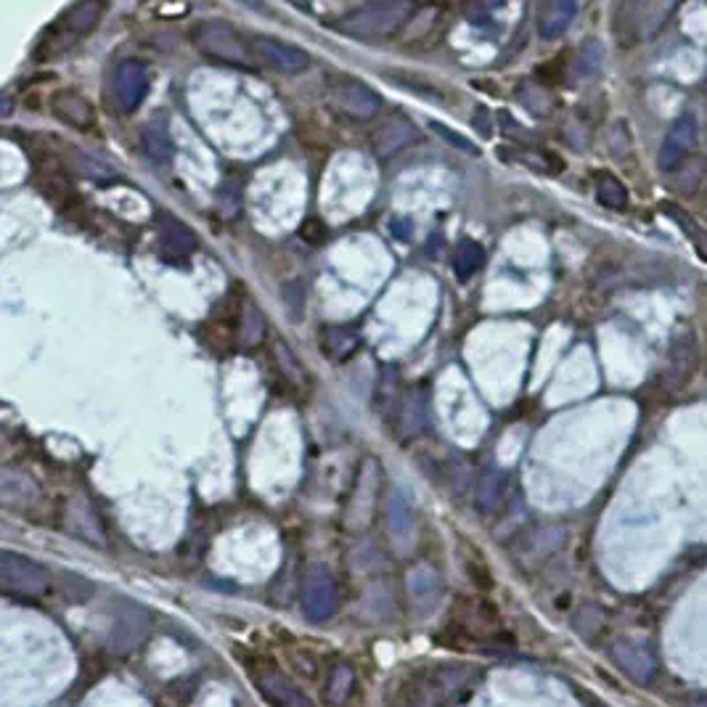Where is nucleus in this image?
Segmentation results:
<instances>
[{"label": "nucleus", "instance_id": "f257e3e1", "mask_svg": "<svg viewBox=\"0 0 707 707\" xmlns=\"http://www.w3.org/2000/svg\"><path fill=\"white\" fill-rule=\"evenodd\" d=\"M414 3H403V0H387V3H369L345 14L339 19L337 30L347 38L358 40H377L387 38L392 32H398L400 27H406L414 16Z\"/></svg>", "mask_w": 707, "mask_h": 707}, {"label": "nucleus", "instance_id": "f03ea898", "mask_svg": "<svg viewBox=\"0 0 707 707\" xmlns=\"http://www.w3.org/2000/svg\"><path fill=\"white\" fill-rule=\"evenodd\" d=\"M149 625L151 615L146 607L122 599V602H117V607H114L112 612V625H109V631H106L104 636V647L109 649V652H117V655L130 652V649H136L138 644L146 639Z\"/></svg>", "mask_w": 707, "mask_h": 707}, {"label": "nucleus", "instance_id": "7ed1b4c3", "mask_svg": "<svg viewBox=\"0 0 707 707\" xmlns=\"http://www.w3.org/2000/svg\"><path fill=\"white\" fill-rule=\"evenodd\" d=\"M0 586L8 594L40 596L51 586V575L38 562L14 554V551H3L0 554Z\"/></svg>", "mask_w": 707, "mask_h": 707}, {"label": "nucleus", "instance_id": "20e7f679", "mask_svg": "<svg viewBox=\"0 0 707 707\" xmlns=\"http://www.w3.org/2000/svg\"><path fill=\"white\" fill-rule=\"evenodd\" d=\"M194 46L202 53H207L210 59L226 61V64H249L247 43L241 40L236 30H231L223 22H202L196 24L191 32Z\"/></svg>", "mask_w": 707, "mask_h": 707}, {"label": "nucleus", "instance_id": "39448f33", "mask_svg": "<svg viewBox=\"0 0 707 707\" xmlns=\"http://www.w3.org/2000/svg\"><path fill=\"white\" fill-rule=\"evenodd\" d=\"M329 101L337 112L353 117V120H374L382 112V96L363 80H337L331 85Z\"/></svg>", "mask_w": 707, "mask_h": 707}, {"label": "nucleus", "instance_id": "423d86ee", "mask_svg": "<svg viewBox=\"0 0 707 707\" xmlns=\"http://www.w3.org/2000/svg\"><path fill=\"white\" fill-rule=\"evenodd\" d=\"M610 660L636 684H649L657 676V657L649 644L633 639H617L610 644Z\"/></svg>", "mask_w": 707, "mask_h": 707}, {"label": "nucleus", "instance_id": "0eeeda50", "mask_svg": "<svg viewBox=\"0 0 707 707\" xmlns=\"http://www.w3.org/2000/svg\"><path fill=\"white\" fill-rule=\"evenodd\" d=\"M337 610V588L326 567H313L302 583V612L310 620H326Z\"/></svg>", "mask_w": 707, "mask_h": 707}, {"label": "nucleus", "instance_id": "6e6552de", "mask_svg": "<svg viewBox=\"0 0 707 707\" xmlns=\"http://www.w3.org/2000/svg\"><path fill=\"white\" fill-rule=\"evenodd\" d=\"M252 53L281 75H300L310 67V56L302 48H294L284 40L268 38V35L252 40Z\"/></svg>", "mask_w": 707, "mask_h": 707}, {"label": "nucleus", "instance_id": "1a4fd4ad", "mask_svg": "<svg viewBox=\"0 0 707 707\" xmlns=\"http://www.w3.org/2000/svg\"><path fill=\"white\" fill-rule=\"evenodd\" d=\"M697 133H700L697 117H694V114H681V117L670 125L668 136H665V141H662L660 157H657L660 170H665V173L676 170V167L686 159V154L694 149Z\"/></svg>", "mask_w": 707, "mask_h": 707}, {"label": "nucleus", "instance_id": "9d476101", "mask_svg": "<svg viewBox=\"0 0 707 707\" xmlns=\"http://www.w3.org/2000/svg\"><path fill=\"white\" fill-rule=\"evenodd\" d=\"M395 427L400 440H414L429 427V395L424 387H411L403 392L395 408Z\"/></svg>", "mask_w": 707, "mask_h": 707}, {"label": "nucleus", "instance_id": "9b49d317", "mask_svg": "<svg viewBox=\"0 0 707 707\" xmlns=\"http://www.w3.org/2000/svg\"><path fill=\"white\" fill-rule=\"evenodd\" d=\"M419 138H422V130L416 128L414 122L403 117V114H395L390 120H384L382 128L371 136V149H374L379 159H390L398 151L414 146Z\"/></svg>", "mask_w": 707, "mask_h": 707}, {"label": "nucleus", "instance_id": "f8f14e48", "mask_svg": "<svg viewBox=\"0 0 707 707\" xmlns=\"http://www.w3.org/2000/svg\"><path fill=\"white\" fill-rule=\"evenodd\" d=\"M112 91L114 98H117V104H120L125 112H133L143 101L146 91H149V75H146V69H143L138 61H122L120 67L114 69Z\"/></svg>", "mask_w": 707, "mask_h": 707}, {"label": "nucleus", "instance_id": "ddd939ff", "mask_svg": "<svg viewBox=\"0 0 707 707\" xmlns=\"http://www.w3.org/2000/svg\"><path fill=\"white\" fill-rule=\"evenodd\" d=\"M257 692L263 694L271 707H310L308 694L302 692L292 678L281 676V673H260Z\"/></svg>", "mask_w": 707, "mask_h": 707}, {"label": "nucleus", "instance_id": "4468645a", "mask_svg": "<svg viewBox=\"0 0 707 707\" xmlns=\"http://www.w3.org/2000/svg\"><path fill=\"white\" fill-rule=\"evenodd\" d=\"M157 234L159 241H162V249L165 255L178 257V260H186L196 249V236L183 220L173 218L170 212H159L157 215Z\"/></svg>", "mask_w": 707, "mask_h": 707}, {"label": "nucleus", "instance_id": "2eb2a0df", "mask_svg": "<svg viewBox=\"0 0 707 707\" xmlns=\"http://www.w3.org/2000/svg\"><path fill=\"white\" fill-rule=\"evenodd\" d=\"M408 596L414 602L416 612H429L435 610L440 596H443V583H440V575H437L432 567H416V570L408 572Z\"/></svg>", "mask_w": 707, "mask_h": 707}, {"label": "nucleus", "instance_id": "dca6fc26", "mask_svg": "<svg viewBox=\"0 0 707 707\" xmlns=\"http://www.w3.org/2000/svg\"><path fill=\"white\" fill-rule=\"evenodd\" d=\"M361 342V331L355 329V326L331 324L324 326V331H321V350H324V355L331 363L347 361L361 347Z\"/></svg>", "mask_w": 707, "mask_h": 707}, {"label": "nucleus", "instance_id": "f3484780", "mask_svg": "<svg viewBox=\"0 0 707 707\" xmlns=\"http://www.w3.org/2000/svg\"><path fill=\"white\" fill-rule=\"evenodd\" d=\"M509 493V472L498 467H488L482 469L480 480H477V488H474V504L480 512H496L501 501Z\"/></svg>", "mask_w": 707, "mask_h": 707}, {"label": "nucleus", "instance_id": "a211bd4d", "mask_svg": "<svg viewBox=\"0 0 707 707\" xmlns=\"http://www.w3.org/2000/svg\"><path fill=\"white\" fill-rule=\"evenodd\" d=\"M578 16V3L572 0H554L549 6L543 8V14L538 16V35L543 40H557L562 38L575 22Z\"/></svg>", "mask_w": 707, "mask_h": 707}, {"label": "nucleus", "instance_id": "6ab92c4d", "mask_svg": "<svg viewBox=\"0 0 707 707\" xmlns=\"http://www.w3.org/2000/svg\"><path fill=\"white\" fill-rule=\"evenodd\" d=\"M384 514H387V527H390V535L395 541H408L414 535V509L398 488H390L387 493Z\"/></svg>", "mask_w": 707, "mask_h": 707}, {"label": "nucleus", "instance_id": "aec40b11", "mask_svg": "<svg viewBox=\"0 0 707 707\" xmlns=\"http://www.w3.org/2000/svg\"><path fill=\"white\" fill-rule=\"evenodd\" d=\"M53 114L67 125L85 130L93 125V106L88 104V98H83L75 91H61L53 96Z\"/></svg>", "mask_w": 707, "mask_h": 707}, {"label": "nucleus", "instance_id": "412c9836", "mask_svg": "<svg viewBox=\"0 0 707 707\" xmlns=\"http://www.w3.org/2000/svg\"><path fill=\"white\" fill-rule=\"evenodd\" d=\"M38 496V488L35 482L22 472H14V469H6L3 477H0V501L6 506H24L30 504L32 498Z\"/></svg>", "mask_w": 707, "mask_h": 707}, {"label": "nucleus", "instance_id": "4be33fe9", "mask_svg": "<svg viewBox=\"0 0 707 707\" xmlns=\"http://www.w3.org/2000/svg\"><path fill=\"white\" fill-rule=\"evenodd\" d=\"M482 263H485V249L482 244H477L474 239H461L456 244V252H453V268H456V276L461 281L472 279L474 273L480 271Z\"/></svg>", "mask_w": 707, "mask_h": 707}, {"label": "nucleus", "instance_id": "5701e85b", "mask_svg": "<svg viewBox=\"0 0 707 707\" xmlns=\"http://www.w3.org/2000/svg\"><path fill=\"white\" fill-rule=\"evenodd\" d=\"M98 19H101V6L93 3V0L75 3V6L67 8V14L61 16L64 27L69 32H75V35H88L91 30H96Z\"/></svg>", "mask_w": 707, "mask_h": 707}, {"label": "nucleus", "instance_id": "b1692460", "mask_svg": "<svg viewBox=\"0 0 707 707\" xmlns=\"http://www.w3.org/2000/svg\"><path fill=\"white\" fill-rule=\"evenodd\" d=\"M353 686H355L353 668H350L347 662H339V665L331 668L329 678H326V702H329L331 707L345 705L347 697L353 694Z\"/></svg>", "mask_w": 707, "mask_h": 707}, {"label": "nucleus", "instance_id": "393cba45", "mask_svg": "<svg viewBox=\"0 0 707 707\" xmlns=\"http://www.w3.org/2000/svg\"><path fill=\"white\" fill-rule=\"evenodd\" d=\"M141 146H143V151H146V154L154 159V162H170V159L175 157L173 138H170V133H167L165 128H159V125H149V128H143Z\"/></svg>", "mask_w": 707, "mask_h": 707}, {"label": "nucleus", "instance_id": "a878e982", "mask_svg": "<svg viewBox=\"0 0 707 707\" xmlns=\"http://www.w3.org/2000/svg\"><path fill=\"white\" fill-rule=\"evenodd\" d=\"M517 101L525 106L527 112L533 114V117H549L551 109H554V98H551V93L535 83L519 85Z\"/></svg>", "mask_w": 707, "mask_h": 707}, {"label": "nucleus", "instance_id": "bb28decb", "mask_svg": "<svg viewBox=\"0 0 707 707\" xmlns=\"http://www.w3.org/2000/svg\"><path fill=\"white\" fill-rule=\"evenodd\" d=\"M565 541V530L562 527H538L533 533L527 535L525 551L527 554H551L557 551Z\"/></svg>", "mask_w": 707, "mask_h": 707}, {"label": "nucleus", "instance_id": "cd10ccee", "mask_svg": "<svg viewBox=\"0 0 707 707\" xmlns=\"http://www.w3.org/2000/svg\"><path fill=\"white\" fill-rule=\"evenodd\" d=\"M596 199L607 210H625L628 207V191L612 175H602L599 178V183H596Z\"/></svg>", "mask_w": 707, "mask_h": 707}, {"label": "nucleus", "instance_id": "c85d7f7f", "mask_svg": "<svg viewBox=\"0 0 707 707\" xmlns=\"http://www.w3.org/2000/svg\"><path fill=\"white\" fill-rule=\"evenodd\" d=\"M604 64V46L599 40H586L583 48L578 51V59H575V75L578 77H594Z\"/></svg>", "mask_w": 707, "mask_h": 707}, {"label": "nucleus", "instance_id": "c756f323", "mask_svg": "<svg viewBox=\"0 0 707 707\" xmlns=\"http://www.w3.org/2000/svg\"><path fill=\"white\" fill-rule=\"evenodd\" d=\"M263 337H265L263 313H260L252 302H247V305H244V313H241V342H244V345H257Z\"/></svg>", "mask_w": 707, "mask_h": 707}, {"label": "nucleus", "instance_id": "7c9ffc66", "mask_svg": "<svg viewBox=\"0 0 707 707\" xmlns=\"http://www.w3.org/2000/svg\"><path fill=\"white\" fill-rule=\"evenodd\" d=\"M273 355H276V363H279V369L284 371L286 377L292 379V382H305L308 379V374H305V369H302L300 358L289 350V347L281 342V339H276V345H273Z\"/></svg>", "mask_w": 707, "mask_h": 707}, {"label": "nucleus", "instance_id": "2f4dec72", "mask_svg": "<svg viewBox=\"0 0 707 707\" xmlns=\"http://www.w3.org/2000/svg\"><path fill=\"white\" fill-rule=\"evenodd\" d=\"M662 210H665V215H670V218L676 220L678 226L681 228H689V236H692V241H694V247H697V252H700V257L702 260H707V234H702L700 228L694 226L692 220H686V218H681L678 215V210L673 207V204H662Z\"/></svg>", "mask_w": 707, "mask_h": 707}, {"label": "nucleus", "instance_id": "473e14b6", "mask_svg": "<svg viewBox=\"0 0 707 707\" xmlns=\"http://www.w3.org/2000/svg\"><path fill=\"white\" fill-rule=\"evenodd\" d=\"M575 631L583 633V636H591V633L602 625V610L596 604H583L575 615Z\"/></svg>", "mask_w": 707, "mask_h": 707}, {"label": "nucleus", "instance_id": "72a5a7b5", "mask_svg": "<svg viewBox=\"0 0 707 707\" xmlns=\"http://www.w3.org/2000/svg\"><path fill=\"white\" fill-rule=\"evenodd\" d=\"M432 125V130H435L437 136L443 138V141H448L453 146V149H459V151H467V154H477V146H474L469 138H464V136H459V133H453L451 128H445L443 122H429Z\"/></svg>", "mask_w": 707, "mask_h": 707}, {"label": "nucleus", "instance_id": "f704fd0d", "mask_svg": "<svg viewBox=\"0 0 707 707\" xmlns=\"http://www.w3.org/2000/svg\"><path fill=\"white\" fill-rule=\"evenodd\" d=\"M702 167H705V162H702V159H692V162L686 165L684 175L678 178V186H681L686 194L697 189V183H700V178H702Z\"/></svg>", "mask_w": 707, "mask_h": 707}, {"label": "nucleus", "instance_id": "c9c22d12", "mask_svg": "<svg viewBox=\"0 0 707 707\" xmlns=\"http://www.w3.org/2000/svg\"><path fill=\"white\" fill-rule=\"evenodd\" d=\"M390 228H392V234H395V239H400V241H408L411 236H414V220L408 218H403V215H395V218L390 220Z\"/></svg>", "mask_w": 707, "mask_h": 707}, {"label": "nucleus", "instance_id": "e433bc0d", "mask_svg": "<svg viewBox=\"0 0 707 707\" xmlns=\"http://www.w3.org/2000/svg\"><path fill=\"white\" fill-rule=\"evenodd\" d=\"M472 125L477 130H480L482 136H493V117H490V112L485 109V106H480V109H474Z\"/></svg>", "mask_w": 707, "mask_h": 707}, {"label": "nucleus", "instance_id": "4c0bfd02", "mask_svg": "<svg viewBox=\"0 0 707 707\" xmlns=\"http://www.w3.org/2000/svg\"><path fill=\"white\" fill-rule=\"evenodd\" d=\"M686 707H707V692H697L686 700Z\"/></svg>", "mask_w": 707, "mask_h": 707}]
</instances>
